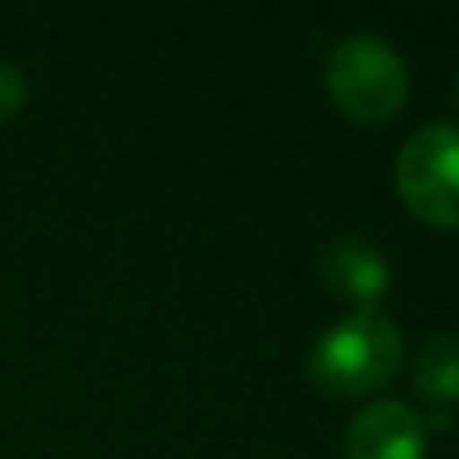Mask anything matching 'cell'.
<instances>
[{
	"mask_svg": "<svg viewBox=\"0 0 459 459\" xmlns=\"http://www.w3.org/2000/svg\"><path fill=\"white\" fill-rule=\"evenodd\" d=\"M403 363V334L379 307L351 310L310 347V379L334 399H359L387 387Z\"/></svg>",
	"mask_w": 459,
	"mask_h": 459,
	"instance_id": "cell-1",
	"label": "cell"
},
{
	"mask_svg": "<svg viewBox=\"0 0 459 459\" xmlns=\"http://www.w3.org/2000/svg\"><path fill=\"white\" fill-rule=\"evenodd\" d=\"M331 101L355 121H387L407 101V65L379 32H351L326 56Z\"/></svg>",
	"mask_w": 459,
	"mask_h": 459,
	"instance_id": "cell-2",
	"label": "cell"
},
{
	"mask_svg": "<svg viewBox=\"0 0 459 459\" xmlns=\"http://www.w3.org/2000/svg\"><path fill=\"white\" fill-rule=\"evenodd\" d=\"M395 190L415 218L459 230V126H420L395 158Z\"/></svg>",
	"mask_w": 459,
	"mask_h": 459,
	"instance_id": "cell-3",
	"label": "cell"
},
{
	"mask_svg": "<svg viewBox=\"0 0 459 459\" xmlns=\"http://www.w3.org/2000/svg\"><path fill=\"white\" fill-rule=\"evenodd\" d=\"M428 428L415 407L379 399L351 420L342 436V459H423Z\"/></svg>",
	"mask_w": 459,
	"mask_h": 459,
	"instance_id": "cell-4",
	"label": "cell"
},
{
	"mask_svg": "<svg viewBox=\"0 0 459 459\" xmlns=\"http://www.w3.org/2000/svg\"><path fill=\"white\" fill-rule=\"evenodd\" d=\"M318 274L334 299H347L355 310L379 307L391 290V266L375 242L359 234H342L318 250Z\"/></svg>",
	"mask_w": 459,
	"mask_h": 459,
	"instance_id": "cell-5",
	"label": "cell"
},
{
	"mask_svg": "<svg viewBox=\"0 0 459 459\" xmlns=\"http://www.w3.org/2000/svg\"><path fill=\"white\" fill-rule=\"evenodd\" d=\"M415 391L428 403H452L459 399V331L431 334L415 355Z\"/></svg>",
	"mask_w": 459,
	"mask_h": 459,
	"instance_id": "cell-6",
	"label": "cell"
},
{
	"mask_svg": "<svg viewBox=\"0 0 459 459\" xmlns=\"http://www.w3.org/2000/svg\"><path fill=\"white\" fill-rule=\"evenodd\" d=\"M29 97V77L16 61H4L0 56V121H8Z\"/></svg>",
	"mask_w": 459,
	"mask_h": 459,
	"instance_id": "cell-7",
	"label": "cell"
},
{
	"mask_svg": "<svg viewBox=\"0 0 459 459\" xmlns=\"http://www.w3.org/2000/svg\"><path fill=\"white\" fill-rule=\"evenodd\" d=\"M455 101H459V81H455Z\"/></svg>",
	"mask_w": 459,
	"mask_h": 459,
	"instance_id": "cell-8",
	"label": "cell"
}]
</instances>
